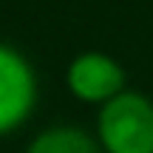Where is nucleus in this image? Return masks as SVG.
Wrapping results in <instances>:
<instances>
[{
	"label": "nucleus",
	"instance_id": "obj_1",
	"mask_svg": "<svg viewBox=\"0 0 153 153\" xmlns=\"http://www.w3.org/2000/svg\"><path fill=\"white\" fill-rule=\"evenodd\" d=\"M94 136L102 153H153V99L125 88L99 108Z\"/></svg>",
	"mask_w": 153,
	"mask_h": 153
},
{
	"label": "nucleus",
	"instance_id": "obj_2",
	"mask_svg": "<svg viewBox=\"0 0 153 153\" xmlns=\"http://www.w3.org/2000/svg\"><path fill=\"white\" fill-rule=\"evenodd\" d=\"M37 105V74L26 54L0 43V136L26 125Z\"/></svg>",
	"mask_w": 153,
	"mask_h": 153
},
{
	"label": "nucleus",
	"instance_id": "obj_3",
	"mask_svg": "<svg viewBox=\"0 0 153 153\" xmlns=\"http://www.w3.org/2000/svg\"><path fill=\"white\" fill-rule=\"evenodd\" d=\"M125 68L105 51H85L74 57L65 71V85L71 97H76L85 105H99V108L114 97H119L125 91Z\"/></svg>",
	"mask_w": 153,
	"mask_h": 153
},
{
	"label": "nucleus",
	"instance_id": "obj_4",
	"mask_svg": "<svg viewBox=\"0 0 153 153\" xmlns=\"http://www.w3.org/2000/svg\"><path fill=\"white\" fill-rule=\"evenodd\" d=\"M26 153H102L97 136L79 125H54L40 131Z\"/></svg>",
	"mask_w": 153,
	"mask_h": 153
}]
</instances>
